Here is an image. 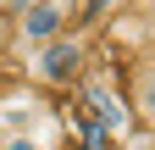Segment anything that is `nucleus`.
Here are the masks:
<instances>
[{"instance_id":"nucleus-1","label":"nucleus","mask_w":155,"mask_h":150,"mask_svg":"<svg viewBox=\"0 0 155 150\" xmlns=\"http://www.w3.org/2000/svg\"><path fill=\"white\" fill-rule=\"evenodd\" d=\"M83 67H89V45L78 39V33H61V39L39 45V56H33V78L50 84V89H72V84H83Z\"/></svg>"},{"instance_id":"nucleus-2","label":"nucleus","mask_w":155,"mask_h":150,"mask_svg":"<svg viewBox=\"0 0 155 150\" xmlns=\"http://www.w3.org/2000/svg\"><path fill=\"white\" fill-rule=\"evenodd\" d=\"M17 17H22L17 28H22V39H28V45H50V39H61V33H67V11H61V6H50V0H39V6L17 11Z\"/></svg>"},{"instance_id":"nucleus-3","label":"nucleus","mask_w":155,"mask_h":150,"mask_svg":"<svg viewBox=\"0 0 155 150\" xmlns=\"http://www.w3.org/2000/svg\"><path fill=\"white\" fill-rule=\"evenodd\" d=\"M133 106H139V117L155 128V72H144V78H139V89H133Z\"/></svg>"},{"instance_id":"nucleus-4","label":"nucleus","mask_w":155,"mask_h":150,"mask_svg":"<svg viewBox=\"0 0 155 150\" xmlns=\"http://www.w3.org/2000/svg\"><path fill=\"white\" fill-rule=\"evenodd\" d=\"M78 134H83V150H100V145H105V122L83 117V128H78Z\"/></svg>"},{"instance_id":"nucleus-5","label":"nucleus","mask_w":155,"mask_h":150,"mask_svg":"<svg viewBox=\"0 0 155 150\" xmlns=\"http://www.w3.org/2000/svg\"><path fill=\"white\" fill-rule=\"evenodd\" d=\"M0 150H45V145H39V139H28V134H17V139H6Z\"/></svg>"},{"instance_id":"nucleus-6","label":"nucleus","mask_w":155,"mask_h":150,"mask_svg":"<svg viewBox=\"0 0 155 150\" xmlns=\"http://www.w3.org/2000/svg\"><path fill=\"white\" fill-rule=\"evenodd\" d=\"M6 45H11V22L0 17V61H6Z\"/></svg>"},{"instance_id":"nucleus-7","label":"nucleus","mask_w":155,"mask_h":150,"mask_svg":"<svg viewBox=\"0 0 155 150\" xmlns=\"http://www.w3.org/2000/svg\"><path fill=\"white\" fill-rule=\"evenodd\" d=\"M28 6H39V0H17V11H28Z\"/></svg>"}]
</instances>
